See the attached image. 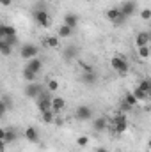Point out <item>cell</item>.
I'll return each mask as SVG.
<instances>
[{
	"label": "cell",
	"mask_w": 151,
	"mask_h": 152,
	"mask_svg": "<svg viewBox=\"0 0 151 152\" xmlns=\"http://www.w3.org/2000/svg\"><path fill=\"white\" fill-rule=\"evenodd\" d=\"M50 108H52V112H53V113H61V112L66 108V99H64V97H59V96L52 97Z\"/></svg>",
	"instance_id": "10"
},
{
	"label": "cell",
	"mask_w": 151,
	"mask_h": 152,
	"mask_svg": "<svg viewBox=\"0 0 151 152\" xmlns=\"http://www.w3.org/2000/svg\"><path fill=\"white\" fill-rule=\"evenodd\" d=\"M46 90L52 94V92H55V90H59V83L55 81V80H48V83H46Z\"/></svg>",
	"instance_id": "25"
},
{
	"label": "cell",
	"mask_w": 151,
	"mask_h": 152,
	"mask_svg": "<svg viewBox=\"0 0 151 152\" xmlns=\"http://www.w3.org/2000/svg\"><path fill=\"white\" fill-rule=\"evenodd\" d=\"M50 103H52L50 92H48V90H43L38 97H36V106H38L39 113H43V112H46V110H52V108H50Z\"/></svg>",
	"instance_id": "2"
},
{
	"label": "cell",
	"mask_w": 151,
	"mask_h": 152,
	"mask_svg": "<svg viewBox=\"0 0 151 152\" xmlns=\"http://www.w3.org/2000/svg\"><path fill=\"white\" fill-rule=\"evenodd\" d=\"M16 131L13 129V127H9V129H5V134H4V142L5 143H13L14 140H16Z\"/></svg>",
	"instance_id": "19"
},
{
	"label": "cell",
	"mask_w": 151,
	"mask_h": 152,
	"mask_svg": "<svg viewBox=\"0 0 151 152\" xmlns=\"http://www.w3.org/2000/svg\"><path fill=\"white\" fill-rule=\"evenodd\" d=\"M4 37H5V25L0 23V41H2Z\"/></svg>",
	"instance_id": "34"
},
{
	"label": "cell",
	"mask_w": 151,
	"mask_h": 152,
	"mask_svg": "<svg viewBox=\"0 0 151 152\" xmlns=\"http://www.w3.org/2000/svg\"><path fill=\"white\" fill-rule=\"evenodd\" d=\"M119 110H121V113H128V112H132V106L124 101V99H121V103H119Z\"/></svg>",
	"instance_id": "27"
},
{
	"label": "cell",
	"mask_w": 151,
	"mask_h": 152,
	"mask_svg": "<svg viewBox=\"0 0 151 152\" xmlns=\"http://www.w3.org/2000/svg\"><path fill=\"white\" fill-rule=\"evenodd\" d=\"M23 136L27 138V142H30V143H38L39 142V133L36 127H32V126H29L25 131H23Z\"/></svg>",
	"instance_id": "12"
},
{
	"label": "cell",
	"mask_w": 151,
	"mask_h": 152,
	"mask_svg": "<svg viewBox=\"0 0 151 152\" xmlns=\"http://www.w3.org/2000/svg\"><path fill=\"white\" fill-rule=\"evenodd\" d=\"M87 143H89V138H87V136H80V138L76 140V145H78V147H87Z\"/></svg>",
	"instance_id": "31"
},
{
	"label": "cell",
	"mask_w": 151,
	"mask_h": 152,
	"mask_svg": "<svg viewBox=\"0 0 151 152\" xmlns=\"http://www.w3.org/2000/svg\"><path fill=\"white\" fill-rule=\"evenodd\" d=\"M137 53L142 60H148L150 58V46H139L137 48Z\"/></svg>",
	"instance_id": "24"
},
{
	"label": "cell",
	"mask_w": 151,
	"mask_h": 152,
	"mask_svg": "<svg viewBox=\"0 0 151 152\" xmlns=\"http://www.w3.org/2000/svg\"><path fill=\"white\" fill-rule=\"evenodd\" d=\"M93 127H94V131H98V133L107 131V129H109V118H107V117H98V118H94V120H93Z\"/></svg>",
	"instance_id": "11"
},
{
	"label": "cell",
	"mask_w": 151,
	"mask_h": 152,
	"mask_svg": "<svg viewBox=\"0 0 151 152\" xmlns=\"http://www.w3.org/2000/svg\"><path fill=\"white\" fill-rule=\"evenodd\" d=\"M124 101H126V103H128V104H130L132 108H133V106L137 104V99L133 97V94H132V92H126V94H124Z\"/></svg>",
	"instance_id": "26"
},
{
	"label": "cell",
	"mask_w": 151,
	"mask_h": 152,
	"mask_svg": "<svg viewBox=\"0 0 151 152\" xmlns=\"http://www.w3.org/2000/svg\"><path fill=\"white\" fill-rule=\"evenodd\" d=\"M137 87H139L144 94H148V96L151 94V81L148 80V78H146V80H141V81L137 83Z\"/></svg>",
	"instance_id": "21"
},
{
	"label": "cell",
	"mask_w": 151,
	"mask_h": 152,
	"mask_svg": "<svg viewBox=\"0 0 151 152\" xmlns=\"http://www.w3.org/2000/svg\"><path fill=\"white\" fill-rule=\"evenodd\" d=\"M21 76H23V80L25 81H38V75L36 73H32V71H29L27 67H23V71H21Z\"/></svg>",
	"instance_id": "22"
},
{
	"label": "cell",
	"mask_w": 151,
	"mask_h": 152,
	"mask_svg": "<svg viewBox=\"0 0 151 152\" xmlns=\"http://www.w3.org/2000/svg\"><path fill=\"white\" fill-rule=\"evenodd\" d=\"M9 104H11V101H9V103H7V101H0V117L5 115L7 108H9Z\"/></svg>",
	"instance_id": "30"
},
{
	"label": "cell",
	"mask_w": 151,
	"mask_h": 152,
	"mask_svg": "<svg viewBox=\"0 0 151 152\" xmlns=\"http://www.w3.org/2000/svg\"><path fill=\"white\" fill-rule=\"evenodd\" d=\"M78 23H80V18L76 16L75 12H68V14L64 16V25H68L70 28H75Z\"/></svg>",
	"instance_id": "14"
},
{
	"label": "cell",
	"mask_w": 151,
	"mask_h": 152,
	"mask_svg": "<svg viewBox=\"0 0 151 152\" xmlns=\"http://www.w3.org/2000/svg\"><path fill=\"white\" fill-rule=\"evenodd\" d=\"M25 67H27L29 71H32V73L39 75V73H41V69H43V62L36 57V58H30V60L27 62V66H25Z\"/></svg>",
	"instance_id": "13"
},
{
	"label": "cell",
	"mask_w": 151,
	"mask_h": 152,
	"mask_svg": "<svg viewBox=\"0 0 151 152\" xmlns=\"http://www.w3.org/2000/svg\"><path fill=\"white\" fill-rule=\"evenodd\" d=\"M50 2H55V0H50Z\"/></svg>",
	"instance_id": "39"
},
{
	"label": "cell",
	"mask_w": 151,
	"mask_h": 152,
	"mask_svg": "<svg viewBox=\"0 0 151 152\" xmlns=\"http://www.w3.org/2000/svg\"><path fill=\"white\" fill-rule=\"evenodd\" d=\"M7 36H16V28L11 27V25H5V37Z\"/></svg>",
	"instance_id": "33"
},
{
	"label": "cell",
	"mask_w": 151,
	"mask_h": 152,
	"mask_svg": "<svg viewBox=\"0 0 151 152\" xmlns=\"http://www.w3.org/2000/svg\"><path fill=\"white\" fill-rule=\"evenodd\" d=\"M76 118L82 120V122L91 120V118H93V110H91L89 106H85V104H80V106L76 108Z\"/></svg>",
	"instance_id": "9"
},
{
	"label": "cell",
	"mask_w": 151,
	"mask_h": 152,
	"mask_svg": "<svg viewBox=\"0 0 151 152\" xmlns=\"http://www.w3.org/2000/svg\"><path fill=\"white\" fill-rule=\"evenodd\" d=\"M5 145H7V143H5L4 140H0V152H5Z\"/></svg>",
	"instance_id": "36"
},
{
	"label": "cell",
	"mask_w": 151,
	"mask_h": 152,
	"mask_svg": "<svg viewBox=\"0 0 151 152\" xmlns=\"http://www.w3.org/2000/svg\"><path fill=\"white\" fill-rule=\"evenodd\" d=\"M107 18L112 21V23H115V25H121V23H124L126 21V18H124V14L119 11V7H114V9H109L107 11Z\"/></svg>",
	"instance_id": "8"
},
{
	"label": "cell",
	"mask_w": 151,
	"mask_h": 152,
	"mask_svg": "<svg viewBox=\"0 0 151 152\" xmlns=\"http://www.w3.org/2000/svg\"><path fill=\"white\" fill-rule=\"evenodd\" d=\"M4 134H5V129H4V127H0V140H4Z\"/></svg>",
	"instance_id": "37"
},
{
	"label": "cell",
	"mask_w": 151,
	"mask_h": 152,
	"mask_svg": "<svg viewBox=\"0 0 151 152\" xmlns=\"http://www.w3.org/2000/svg\"><path fill=\"white\" fill-rule=\"evenodd\" d=\"M119 11L124 14V18H130V16H133V14L137 12V2H133V0H126V2L121 4Z\"/></svg>",
	"instance_id": "6"
},
{
	"label": "cell",
	"mask_w": 151,
	"mask_h": 152,
	"mask_svg": "<svg viewBox=\"0 0 151 152\" xmlns=\"http://www.w3.org/2000/svg\"><path fill=\"white\" fill-rule=\"evenodd\" d=\"M141 18H142L144 21H150V18H151V11H150V9H142V11H141Z\"/></svg>",
	"instance_id": "32"
},
{
	"label": "cell",
	"mask_w": 151,
	"mask_h": 152,
	"mask_svg": "<svg viewBox=\"0 0 151 152\" xmlns=\"http://www.w3.org/2000/svg\"><path fill=\"white\" fill-rule=\"evenodd\" d=\"M80 80L84 81V83H87V85H93V83H96V73L94 71H85L84 75L80 76Z\"/></svg>",
	"instance_id": "17"
},
{
	"label": "cell",
	"mask_w": 151,
	"mask_h": 152,
	"mask_svg": "<svg viewBox=\"0 0 151 152\" xmlns=\"http://www.w3.org/2000/svg\"><path fill=\"white\" fill-rule=\"evenodd\" d=\"M34 20L38 21V25L43 27V28H48L52 25V16H50V12L46 9H38L34 12Z\"/></svg>",
	"instance_id": "4"
},
{
	"label": "cell",
	"mask_w": 151,
	"mask_h": 152,
	"mask_svg": "<svg viewBox=\"0 0 151 152\" xmlns=\"http://www.w3.org/2000/svg\"><path fill=\"white\" fill-rule=\"evenodd\" d=\"M38 53H39V48L36 44H23V48L20 50V55H21V58H25V60L36 58Z\"/></svg>",
	"instance_id": "5"
},
{
	"label": "cell",
	"mask_w": 151,
	"mask_h": 152,
	"mask_svg": "<svg viewBox=\"0 0 151 152\" xmlns=\"http://www.w3.org/2000/svg\"><path fill=\"white\" fill-rule=\"evenodd\" d=\"M73 36V28H70L68 25H61L59 27V30H57V37L59 39H66V37H71Z\"/></svg>",
	"instance_id": "16"
},
{
	"label": "cell",
	"mask_w": 151,
	"mask_h": 152,
	"mask_svg": "<svg viewBox=\"0 0 151 152\" xmlns=\"http://www.w3.org/2000/svg\"><path fill=\"white\" fill-rule=\"evenodd\" d=\"M41 92H43V85L38 83V81H30V83L25 87V94H27V97H30V99H36Z\"/></svg>",
	"instance_id": "7"
},
{
	"label": "cell",
	"mask_w": 151,
	"mask_h": 152,
	"mask_svg": "<svg viewBox=\"0 0 151 152\" xmlns=\"http://www.w3.org/2000/svg\"><path fill=\"white\" fill-rule=\"evenodd\" d=\"M110 67L121 76H124L126 73H128V62H126L123 57H119V55H115V57L110 58Z\"/></svg>",
	"instance_id": "3"
},
{
	"label": "cell",
	"mask_w": 151,
	"mask_h": 152,
	"mask_svg": "<svg viewBox=\"0 0 151 152\" xmlns=\"http://www.w3.org/2000/svg\"><path fill=\"white\" fill-rule=\"evenodd\" d=\"M4 41H5L9 46H13V48H14V46L18 44V36H7V37H4Z\"/></svg>",
	"instance_id": "28"
},
{
	"label": "cell",
	"mask_w": 151,
	"mask_h": 152,
	"mask_svg": "<svg viewBox=\"0 0 151 152\" xmlns=\"http://www.w3.org/2000/svg\"><path fill=\"white\" fill-rule=\"evenodd\" d=\"M132 94H133V97L137 99V103H141V101H146V99L150 97V96H148V94H144V92H142L139 87H135V88L132 90Z\"/></svg>",
	"instance_id": "23"
},
{
	"label": "cell",
	"mask_w": 151,
	"mask_h": 152,
	"mask_svg": "<svg viewBox=\"0 0 151 152\" xmlns=\"http://www.w3.org/2000/svg\"><path fill=\"white\" fill-rule=\"evenodd\" d=\"M44 44H46V48L57 50V48H59V37H57V36H48L46 41H44Z\"/></svg>",
	"instance_id": "20"
},
{
	"label": "cell",
	"mask_w": 151,
	"mask_h": 152,
	"mask_svg": "<svg viewBox=\"0 0 151 152\" xmlns=\"http://www.w3.org/2000/svg\"><path fill=\"white\" fill-rule=\"evenodd\" d=\"M96 152H109L107 149H103V147H100V149H96Z\"/></svg>",
	"instance_id": "38"
},
{
	"label": "cell",
	"mask_w": 151,
	"mask_h": 152,
	"mask_svg": "<svg viewBox=\"0 0 151 152\" xmlns=\"http://www.w3.org/2000/svg\"><path fill=\"white\" fill-rule=\"evenodd\" d=\"M55 117H57V113H53L52 110H46V112H43V113H41V120H43L44 124H53Z\"/></svg>",
	"instance_id": "18"
},
{
	"label": "cell",
	"mask_w": 151,
	"mask_h": 152,
	"mask_svg": "<svg viewBox=\"0 0 151 152\" xmlns=\"http://www.w3.org/2000/svg\"><path fill=\"white\" fill-rule=\"evenodd\" d=\"M150 34L148 32H139L137 34V37H135V44H137V48L139 46H150Z\"/></svg>",
	"instance_id": "15"
},
{
	"label": "cell",
	"mask_w": 151,
	"mask_h": 152,
	"mask_svg": "<svg viewBox=\"0 0 151 152\" xmlns=\"http://www.w3.org/2000/svg\"><path fill=\"white\" fill-rule=\"evenodd\" d=\"M11 4H13V0H0V5L2 7H9Z\"/></svg>",
	"instance_id": "35"
},
{
	"label": "cell",
	"mask_w": 151,
	"mask_h": 152,
	"mask_svg": "<svg viewBox=\"0 0 151 152\" xmlns=\"http://www.w3.org/2000/svg\"><path fill=\"white\" fill-rule=\"evenodd\" d=\"M109 127H112L114 133L123 134V133L128 129V118H126V115L124 113H117L115 117H112V118L109 120Z\"/></svg>",
	"instance_id": "1"
},
{
	"label": "cell",
	"mask_w": 151,
	"mask_h": 152,
	"mask_svg": "<svg viewBox=\"0 0 151 152\" xmlns=\"http://www.w3.org/2000/svg\"><path fill=\"white\" fill-rule=\"evenodd\" d=\"M75 55H76V48H75V46H70V48L64 51V57H66L68 60H70V58H73Z\"/></svg>",
	"instance_id": "29"
}]
</instances>
